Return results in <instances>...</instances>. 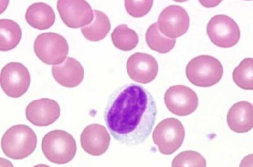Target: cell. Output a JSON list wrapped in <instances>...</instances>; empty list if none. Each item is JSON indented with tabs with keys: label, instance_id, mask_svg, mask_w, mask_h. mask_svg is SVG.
<instances>
[{
	"label": "cell",
	"instance_id": "17",
	"mask_svg": "<svg viewBox=\"0 0 253 167\" xmlns=\"http://www.w3.org/2000/svg\"><path fill=\"white\" fill-rule=\"evenodd\" d=\"M26 20L29 26L38 30L50 28L55 22L53 9L44 3L32 4L27 10Z\"/></svg>",
	"mask_w": 253,
	"mask_h": 167
},
{
	"label": "cell",
	"instance_id": "5",
	"mask_svg": "<svg viewBox=\"0 0 253 167\" xmlns=\"http://www.w3.org/2000/svg\"><path fill=\"white\" fill-rule=\"evenodd\" d=\"M186 132L178 119L170 117L160 122L153 131V140L163 155L177 152L184 143Z\"/></svg>",
	"mask_w": 253,
	"mask_h": 167
},
{
	"label": "cell",
	"instance_id": "20",
	"mask_svg": "<svg viewBox=\"0 0 253 167\" xmlns=\"http://www.w3.org/2000/svg\"><path fill=\"white\" fill-rule=\"evenodd\" d=\"M114 46L123 51H132L139 43V36L136 32L126 24L119 25L111 34Z\"/></svg>",
	"mask_w": 253,
	"mask_h": 167
},
{
	"label": "cell",
	"instance_id": "10",
	"mask_svg": "<svg viewBox=\"0 0 253 167\" xmlns=\"http://www.w3.org/2000/svg\"><path fill=\"white\" fill-rule=\"evenodd\" d=\"M190 19L184 8L178 5L167 6L158 17V26L165 37L177 39L188 31Z\"/></svg>",
	"mask_w": 253,
	"mask_h": 167
},
{
	"label": "cell",
	"instance_id": "8",
	"mask_svg": "<svg viewBox=\"0 0 253 167\" xmlns=\"http://www.w3.org/2000/svg\"><path fill=\"white\" fill-rule=\"evenodd\" d=\"M0 80L4 93L10 98H19L28 91L31 76L23 64L11 62L2 69Z\"/></svg>",
	"mask_w": 253,
	"mask_h": 167
},
{
	"label": "cell",
	"instance_id": "16",
	"mask_svg": "<svg viewBox=\"0 0 253 167\" xmlns=\"http://www.w3.org/2000/svg\"><path fill=\"white\" fill-rule=\"evenodd\" d=\"M228 126L238 133L250 132L253 126V107L246 101H239L230 108L227 116Z\"/></svg>",
	"mask_w": 253,
	"mask_h": 167
},
{
	"label": "cell",
	"instance_id": "7",
	"mask_svg": "<svg viewBox=\"0 0 253 167\" xmlns=\"http://www.w3.org/2000/svg\"><path fill=\"white\" fill-rule=\"evenodd\" d=\"M207 33L211 42L221 48L236 46L241 37L238 25L233 19L225 15L211 18L207 24Z\"/></svg>",
	"mask_w": 253,
	"mask_h": 167
},
{
	"label": "cell",
	"instance_id": "24",
	"mask_svg": "<svg viewBox=\"0 0 253 167\" xmlns=\"http://www.w3.org/2000/svg\"><path fill=\"white\" fill-rule=\"evenodd\" d=\"M153 1H124L126 12L130 16L135 18H141L148 14L152 8Z\"/></svg>",
	"mask_w": 253,
	"mask_h": 167
},
{
	"label": "cell",
	"instance_id": "13",
	"mask_svg": "<svg viewBox=\"0 0 253 167\" xmlns=\"http://www.w3.org/2000/svg\"><path fill=\"white\" fill-rule=\"evenodd\" d=\"M26 118L33 125L44 127L60 116L59 104L53 99L43 98L31 101L26 110Z\"/></svg>",
	"mask_w": 253,
	"mask_h": 167
},
{
	"label": "cell",
	"instance_id": "14",
	"mask_svg": "<svg viewBox=\"0 0 253 167\" xmlns=\"http://www.w3.org/2000/svg\"><path fill=\"white\" fill-rule=\"evenodd\" d=\"M80 141L84 152L98 157L107 152L110 146V136L105 126L92 124L83 131Z\"/></svg>",
	"mask_w": 253,
	"mask_h": 167
},
{
	"label": "cell",
	"instance_id": "4",
	"mask_svg": "<svg viewBox=\"0 0 253 167\" xmlns=\"http://www.w3.org/2000/svg\"><path fill=\"white\" fill-rule=\"evenodd\" d=\"M42 148L47 160L56 164L69 163L77 152L76 142L73 136L61 130L47 133L42 139Z\"/></svg>",
	"mask_w": 253,
	"mask_h": 167
},
{
	"label": "cell",
	"instance_id": "11",
	"mask_svg": "<svg viewBox=\"0 0 253 167\" xmlns=\"http://www.w3.org/2000/svg\"><path fill=\"white\" fill-rule=\"evenodd\" d=\"M57 10L63 22L70 28L87 26L94 18L91 6L84 0H59Z\"/></svg>",
	"mask_w": 253,
	"mask_h": 167
},
{
	"label": "cell",
	"instance_id": "22",
	"mask_svg": "<svg viewBox=\"0 0 253 167\" xmlns=\"http://www.w3.org/2000/svg\"><path fill=\"white\" fill-rule=\"evenodd\" d=\"M232 78L235 83L241 89L246 90L253 89V60L245 58L234 69Z\"/></svg>",
	"mask_w": 253,
	"mask_h": 167
},
{
	"label": "cell",
	"instance_id": "6",
	"mask_svg": "<svg viewBox=\"0 0 253 167\" xmlns=\"http://www.w3.org/2000/svg\"><path fill=\"white\" fill-rule=\"evenodd\" d=\"M66 39L55 33H42L34 43L35 55L47 65H60L64 62L69 53Z\"/></svg>",
	"mask_w": 253,
	"mask_h": 167
},
{
	"label": "cell",
	"instance_id": "2",
	"mask_svg": "<svg viewBox=\"0 0 253 167\" xmlns=\"http://www.w3.org/2000/svg\"><path fill=\"white\" fill-rule=\"evenodd\" d=\"M37 137L28 126L18 125L9 128L1 140V148L8 157L13 160H22L31 155L36 150Z\"/></svg>",
	"mask_w": 253,
	"mask_h": 167
},
{
	"label": "cell",
	"instance_id": "3",
	"mask_svg": "<svg viewBox=\"0 0 253 167\" xmlns=\"http://www.w3.org/2000/svg\"><path fill=\"white\" fill-rule=\"evenodd\" d=\"M189 82L200 87H210L220 82L223 67L220 61L209 55H200L192 59L186 67Z\"/></svg>",
	"mask_w": 253,
	"mask_h": 167
},
{
	"label": "cell",
	"instance_id": "1",
	"mask_svg": "<svg viewBox=\"0 0 253 167\" xmlns=\"http://www.w3.org/2000/svg\"><path fill=\"white\" fill-rule=\"evenodd\" d=\"M157 115L152 94L142 85L129 83L110 95L104 119L116 141L123 145L135 146L150 136Z\"/></svg>",
	"mask_w": 253,
	"mask_h": 167
},
{
	"label": "cell",
	"instance_id": "18",
	"mask_svg": "<svg viewBox=\"0 0 253 167\" xmlns=\"http://www.w3.org/2000/svg\"><path fill=\"white\" fill-rule=\"evenodd\" d=\"M19 25L10 19L0 20V51L12 50L19 45L22 38Z\"/></svg>",
	"mask_w": 253,
	"mask_h": 167
},
{
	"label": "cell",
	"instance_id": "19",
	"mask_svg": "<svg viewBox=\"0 0 253 167\" xmlns=\"http://www.w3.org/2000/svg\"><path fill=\"white\" fill-rule=\"evenodd\" d=\"M94 18L91 24L81 29L85 39L98 42L105 39L111 29L110 21L107 15L99 10L94 11Z\"/></svg>",
	"mask_w": 253,
	"mask_h": 167
},
{
	"label": "cell",
	"instance_id": "23",
	"mask_svg": "<svg viewBox=\"0 0 253 167\" xmlns=\"http://www.w3.org/2000/svg\"><path fill=\"white\" fill-rule=\"evenodd\" d=\"M171 167H207V162L200 153L194 152V151H186V152L180 153L174 158Z\"/></svg>",
	"mask_w": 253,
	"mask_h": 167
},
{
	"label": "cell",
	"instance_id": "15",
	"mask_svg": "<svg viewBox=\"0 0 253 167\" xmlns=\"http://www.w3.org/2000/svg\"><path fill=\"white\" fill-rule=\"evenodd\" d=\"M52 74L56 82L63 87L74 88L83 82L84 70L78 60L68 57L62 64L52 67Z\"/></svg>",
	"mask_w": 253,
	"mask_h": 167
},
{
	"label": "cell",
	"instance_id": "21",
	"mask_svg": "<svg viewBox=\"0 0 253 167\" xmlns=\"http://www.w3.org/2000/svg\"><path fill=\"white\" fill-rule=\"evenodd\" d=\"M146 42L152 50L160 54L169 53L175 46L177 40L165 37L160 33L157 22L151 25L146 33Z\"/></svg>",
	"mask_w": 253,
	"mask_h": 167
},
{
	"label": "cell",
	"instance_id": "12",
	"mask_svg": "<svg viewBox=\"0 0 253 167\" xmlns=\"http://www.w3.org/2000/svg\"><path fill=\"white\" fill-rule=\"evenodd\" d=\"M126 68L132 80L141 84H147L157 77L158 64L153 56L146 53H136L128 59Z\"/></svg>",
	"mask_w": 253,
	"mask_h": 167
},
{
	"label": "cell",
	"instance_id": "9",
	"mask_svg": "<svg viewBox=\"0 0 253 167\" xmlns=\"http://www.w3.org/2000/svg\"><path fill=\"white\" fill-rule=\"evenodd\" d=\"M164 102L167 109L173 114L187 116L197 109L198 98L191 88L182 85H174L166 90Z\"/></svg>",
	"mask_w": 253,
	"mask_h": 167
}]
</instances>
